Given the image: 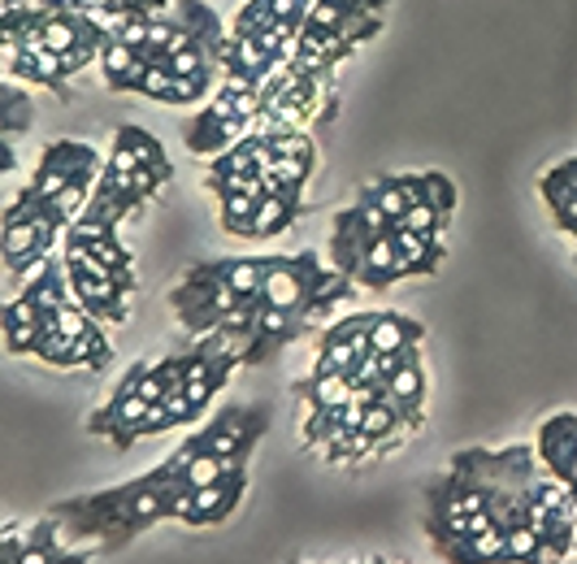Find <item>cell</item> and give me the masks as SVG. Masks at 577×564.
Returning a JSON list of instances; mask_svg holds the SVG:
<instances>
[{"instance_id": "obj_17", "label": "cell", "mask_w": 577, "mask_h": 564, "mask_svg": "<svg viewBox=\"0 0 577 564\" xmlns=\"http://www.w3.org/2000/svg\"><path fill=\"white\" fill-rule=\"evenodd\" d=\"M65 248H87L92 257H101L105 265H114V270H135V257H130V248L117 239V234H87V230H65Z\"/></svg>"}, {"instance_id": "obj_36", "label": "cell", "mask_w": 577, "mask_h": 564, "mask_svg": "<svg viewBox=\"0 0 577 564\" xmlns=\"http://www.w3.org/2000/svg\"><path fill=\"white\" fill-rule=\"evenodd\" d=\"M574 552H577V543H574Z\"/></svg>"}, {"instance_id": "obj_34", "label": "cell", "mask_w": 577, "mask_h": 564, "mask_svg": "<svg viewBox=\"0 0 577 564\" xmlns=\"http://www.w3.org/2000/svg\"><path fill=\"white\" fill-rule=\"evenodd\" d=\"M569 491H574V500H577V487H569Z\"/></svg>"}, {"instance_id": "obj_29", "label": "cell", "mask_w": 577, "mask_h": 564, "mask_svg": "<svg viewBox=\"0 0 577 564\" xmlns=\"http://www.w3.org/2000/svg\"><path fill=\"white\" fill-rule=\"evenodd\" d=\"M139 96H148V101H174V70L170 65H148L144 70V79H139Z\"/></svg>"}, {"instance_id": "obj_10", "label": "cell", "mask_w": 577, "mask_h": 564, "mask_svg": "<svg viewBox=\"0 0 577 564\" xmlns=\"http://www.w3.org/2000/svg\"><path fill=\"white\" fill-rule=\"evenodd\" d=\"M0 326H4V347H9L13 356L35 352L40 338H44V331H40V313H35V304H31L27 295H13V300L4 304Z\"/></svg>"}, {"instance_id": "obj_20", "label": "cell", "mask_w": 577, "mask_h": 564, "mask_svg": "<svg viewBox=\"0 0 577 564\" xmlns=\"http://www.w3.org/2000/svg\"><path fill=\"white\" fill-rule=\"evenodd\" d=\"M339 435H347L344 408H308V417H304V443L308 448H326Z\"/></svg>"}, {"instance_id": "obj_19", "label": "cell", "mask_w": 577, "mask_h": 564, "mask_svg": "<svg viewBox=\"0 0 577 564\" xmlns=\"http://www.w3.org/2000/svg\"><path fill=\"white\" fill-rule=\"evenodd\" d=\"M295 213H300V205H291L283 196H261L256 218H252V239H274V234H283V230L295 222Z\"/></svg>"}, {"instance_id": "obj_13", "label": "cell", "mask_w": 577, "mask_h": 564, "mask_svg": "<svg viewBox=\"0 0 577 564\" xmlns=\"http://www.w3.org/2000/svg\"><path fill=\"white\" fill-rule=\"evenodd\" d=\"M396 279H400V252H396V239H391V230H387L382 239L369 243V252H365V261H360L356 282L382 291V286H391Z\"/></svg>"}, {"instance_id": "obj_32", "label": "cell", "mask_w": 577, "mask_h": 564, "mask_svg": "<svg viewBox=\"0 0 577 564\" xmlns=\"http://www.w3.org/2000/svg\"><path fill=\"white\" fill-rule=\"evenodd\" d=\"M78 347H83V356H87V369H105V365L114 361V343L105 338L101 326H92V335L78 338Z\"/></svg>"}, {"instance_id": "obj_21", "label": "cell", "mask_w": 577, "mask_h": 564, "mask_svg": "<svg viewBox=\"0 0 577 564\" xmlns=\"http://www.w3.org/2000/svg\"><path fill=\"white\" fill-rule=\"evenodd\" d=\"M117 139L122 144H130L135 148V157H139V166H148V169H157L166 182H170V161H166V153H161V144H157V135H148V130H139V126H122L117 130Z\"/></svg>"}, {"instance_id": "obj_5", "label": "cell", "mask_w": 577, "mask_h": 564, "mask_svg": "<svg viewBox=\"0 0 577 564\" xmlns=\"http://www.w3.org/2000/svg\"><path fill=\"white\" fill-rule=\"evenodd\" d=\"M243 491H248V469H231L227 478H218L213 487H200V491H191L178 512H174V521H182V525H222V521H231L239 500H243Z\"/></svg>"}, {"instance_id": "obj_28", "label": "cell", "mask_w": 577, "mask_h": 564, "mask_svg": "<svg viewBox=\"0 0 577 564\" xmlns=\"http://www.w3.org/2000/svg\"><path fill=\"white\" fill-rule=\"evenodd\" d=\"M0 126H4V135L13 139V135H22L27 126H31V101H27V92L22 87H4V117H0Z\"/></svg>"}, {"instance_id": "obj_11", "label": "cell", "mask_w": 577, "mask_h": 564, "mask_svg": "<svg viewBox=\"0 0 577 564\" xmlns=\"http://www.w3.org/2000/svg\"><path fill=\"white\" fill-rule=\"evenodd\" d=\"M391 239H396V252H400V279H408V274H434L443 252H448L439 239H426V234H417L408 226H391Z\"/></svg>"}, {"instance_id": "obj_15", "label": "cell", "mask_w": 577, "mask_h": 564, "mask_svg": "<svg viewBox=\"0 0 577 564\" xmlns=\"http://www.w3.org/2000/svg\"><path fill=\"white\" fill-rule=\"evenodd\" d=\"M543 200L552 205L556 226H560L565 234H574V239H577V191H574V182L560 174V166L543 174Z\"/></svg>"}, {"instance_id": "obj_25", "label": "cell", "mask_w": 577, "mask_h": 564, "mask_svg": "<svg viewBox=\"0 0 577 564\" xmlns=\"http://www.w3.org/2000/svg\"><path fill=\"white\" fill-rule=\"evenodd\" d=\"M35 356L44 361V365H53V369H87V356H83V347L74 343V338H40V347H35Z\"/></svg>"}, {"instance_id": "obj_26", "label": "cell", "mask_w": 577, "mask_h": 564, "mask_svg": "<svg viewBox=\"0 0 577 564\" xmlns=\"http://www.w3.org/2000/svg\"><path fill=\"white\" fill-rule=\"evenodd\" d=\"M231 469L234 464L218 460V456H196V460L178 473V482H182V487H187V495H191V491H200V487H213V482H218V478H227Z\"/></svg>"}, {"instance_id": "obj_16", "label": "cell", "mask_w": 577, "mask_h": 564, "mask_svg": "<svg viewBox=\"0 0 577 564\" xmlns=\"http://www.w3.org/2000/svg\"><path fill=\"white\" fill-rule=\"evenodd\" d=\"M360 205L378 209L387 222H400L408 209H412V200H408V191H405L400 178H369L365 191H360Z\"/></svg>"}, {"instance_id": "obj_6", "label": "cell", "mask_w": 577, "mask_h": 564, "mask_svg": "<svg viewBox=\"0 0 577 564\" xmlns=\"http://www.w3.org/2000/svg\"><path fill=\"white\" fill-rule=\"evenodd\" d=\"M538 460L547 464V473L565 487H574L577 478V417L574 412H556L543 421L538 430Z\"/></svg>"}, {"instance_id": "obj_7", "label": "cell", "mask_w": 577, "mask_h": 564, "mask_svg": "<svg viewBox=\"0 0 577 564\" xmlns=\"http://www.w3.org/2000/svg\"><path fill=\"white\" fill-rule=\"evenodd\" d=\"M387 399L405 412L408 421V435L412 430H421V404H426V365H421V352L417 347H405V361H400V369L391 374V383H387Z\"/></svg>"}, {"instance_id": "obj_33", "label": "cell", "mask_w": 577, "mask_h": 564, "mask_svg": "<svg viewBox=\"0 0 577 564\" xmlns=\"http://www.w3.org/2000/svg\"><path fill=\"white\" fill-rule=\"evenodd\" d=\"M92 61H101V53H96V49H83V44H78L74 53L65 56V74H78V70H83V65H92Z\"/></svg>"}, {"instance_id": "obj_31", "label": "cell", "mask_w": 577, "mask_h": 564, "mask_svg": "<svg viewBox=\"0 0 577 564\" xmlns=\"http://www.w3.org/2000/svg\"><path fill=\"white\" fill-rule=\"evenodd\" d=\"M27 543H31V525H18V521H9V525H4V534H0V564H18V561H22Z\"/></svg>"}, {"instance_id": "obj_12", "label": "cell", "mask_w": 577, "mask_h": 564, "mask_svg": "<svg viewBox=\"0 0 577 564\" xmlns=\"http://www.w3.org/2000/svg\"><path fill=\"white\" fill-rule=\"evenodd\" d=\"M421 335H426V326L405 317V313H374L369 347L374 352H405V347H417Z\"/></svg>"}, {"instance_id": "obj_2", "label": "cell", "mask_w": 577, "mask_h": 564, "mask_svg": "<svg viewBox=\"0 0 577 564\" xmlns=\"http://www.w3.org/2000/svg\"><path fill=\"white\" fill-rule=\"evenodd\" d=\"M270 426V408L265 404H239V408H222L200 435H191L187 443L196 456H218L234 469H248V456L256 448V439L265 435Z\"/></svg>"}, {"instance_id": "obj_18", "label": "cell", "mask_w": 577, "mask_h": 564, "mask_svg": "<svg viewBox=\"0 0 577 564\" xmlns=\"http://www.w3.org/2000/svg\"><path fill=\"white\" fill-rule=\"evenodd\" d=\"M265 274H270V261H265V257H239V261H222V282L231 286L234 295H243V300H256V295H261Z\"/></svg>"}, {"instance_id": "obj_35", "label": "cell", "mask_w": 577, "mask_h": 564, "mask_svg": "<svg viewBox=\"0 0 577 564\" xmlns=\"http://www.w3.org/2000/svg\"><path fill=\"white\" fill-rule=\"evenodd\" d=\"M574 243H577V239H574ZM574 257H577V252H574Z\"/></svg>"}, {"instance_id": "obj_24", "label": "cell", "mask_w": 577, "mask_h": 564, "mask_svg": "<svg viewBox=\"0 0 577 564\" xmlns=\"http://www.w3.org/2000/svg\"><path fill=\"white\" fill-rule=\"evenodd\" d=\"M274 27H279L274 0H252V4H243L239 18H234V35H239V40H256V35H265V31H274Z\"/></svg>"}, {"instance_id": "obj_22", "label": "cell", "mask_w": 577, "mask_h": 564, "mask_svg": "<svg viewBox=\"0 0 577 564\" xmlns=\"http://www.w3.org/2000/svg\"><path fill=\"white\" fill-rule=\"evenodd\" d=\"M256 205H261V196H252V191L222 196V226H227V234H243V239H252V218H256Z\"/></svg>"}, {"instance_id": "obj_4", "label": "cell", "mask_w": 577, "mask_h": 564, "mask_svg": "<svg viewBox=\"0 0 577 564\" xmlns=\"http://www.w3.org/2000/svg\"><path fill=\"white\" fill-rule=\"evenodd\" d=\"M369 331H374V313H356V317H339L326 335H322V352L313 365V378L326 374H352L374 347H369Z\"/></svg>"}, {"instance_id": "obj_8", "label": "cell", "mask_w": 577, "mask_h": 564, "mask_svg": "<svg viewBox=\"0 0 577 564\" xmlns=\"http://www.w3.org/2000/svg\"><path fill=\"white\" fill-rule=\"evenodd\" d=\"M443 564H508V530H486L473 539H452L434 543Z\"/></svg>"}, {"instance_id": "obj_3", "label": "cell", "mask_w": 577, "mask_h": 564, "mask_svg": "<svg viewBox=\"0 0 577 564\" xmlns=\"http://www.w3.org/2000/svg\"><path fill=\"white\" fill-rule=\"evenodd\" d=\"M270 261V274L261 286V300L265 309H279V313H304L308 317V300L322 282V265L313 252H300V257H265Z\"/></svg>"}, {"instance_id": "obj_30", "label": "cell", "mask_w": 577, "mask_h": 564, "mask_svg": "<svg viewBox=\"0 0 577 564\" xmlns=\"http://www.w3.org/2000/svg\"><path fill=\"white\" fill-rule=\"evenodd\" d=\"M443 222H448V218H443L439 209H430V205H412L396 226H408V230H417V234H426V239H439Z\"/></svg>"}, {"instance_id": "obj_23", "label": "cell", "mask_w": 577, "mask_h": 564, "mask_svg": "<svg viewBox=\"0 0 577 564\" xmlns=\"http://www.w3.org/2000/svg\"><path fill=\"white\" fill-rule=\"evenodd\" d=\"M508 564H556V561L547 556L538 530H529V525H513V530H508Z\"/></svg>"}, {"instance_id": "obj_27", "label": "cell", "mask_w": 577, "mask_h": 564, "mask_svg": "<svg viewBox=\"0 0 577 564\" xmlns=\"http://www.w3.org/2000/svg\"><path fill=\"white\" fill-rule=\"evenodd\" d=\"M421 205H430V209H439L448 218L457 209V182L448 174H439V169L421 174Z\"/></svg>"}, {"instance_id": "obj_1", "label": "cell", "mask_w": 577, "mask_h": 564, "mask_svg": "<svg viewBox=\"0 0 577 564\" xmlns=\"http://www.w3.org/2000/svg\"><path fill=\"white\" fill-rule=\"evenodd\" d=\"M182 500H187V487L174 478L166 464H157L144 478H130L114 491L61 500V504H53V516L61 521V534L70 543H92L96 539V552L114 556L130 539H139L157 521L174 516Z\"/></svg>"}, {"instance_id": "obj_9", "label": "cell", "mask_w": 577, "mask_h": 564, "mask_svg": "<svg viewBox=\"0 0 577 564\" xmlns=\"http://www.w3.org/2000/svg\"><path fill=\"white\" fill-rule=\"evenodd\" d=\"M96 556L101 552H65L61 547V521L49 512L44 521L31 525V543H27L18 564H92Z\"/></svg>"}, {"instance_id": "obj_14", "label": "cell", "mask_w": 577, "mask_h": 564, "mask_svg": "<svg viewBox=\"0 0 577 564\" xmlns=\"http://www.w3.org/2000/svg\"><path fill=\"white\" fill-rule=\"evenodd\" d=\"M295 395L308 404V408H344L356 399V387L347 374H326V378H304L295 383Z\"/></svg>"}]
</instances>
